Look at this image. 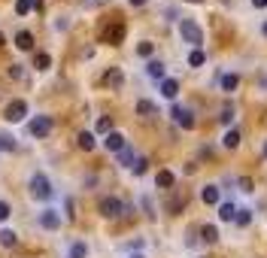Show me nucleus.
I'll return each instance as SVG.
<instances>
[{
	"label": "nucleus",
	"instance_id": "nucleus-7",
	"mask_svg": "<svg viewBox=\"0 0 267 258\" xmlns=\"http://www.w3.org/2000/svg\"><path fill=\"white\" fill-rule=\"evenodd\" d=\"M49 131H52V115H37L30 122V134L33 137H46Z\"/></svg>",
	"mask_w": 267,
	"mask_h": 258
},
{
	"label": "nucleus",
	"instance_id": "nucleus-43",
	"mask_svg": "<svg viewBox=\"0 0 267 258\" xmlns=\"http://www.w3.org/2000/svg\"><path fill=\"white\" fill-rule=\"evenodd\" d=\"M264 155H267V143H264Z\"/></svg>",
	"mask_w": 267,
	"mask_h": 258
},
{
	"label": "nucleus",
	"instance_id": "nucleus-13",
	"mask_svg": "<svg viewBox=\"0 0 267 258\" xmlns=\"http://www.w3.org/2000/svg\"><path fill=\"white\" fill-rule=\"evenodd\" d=\"M94 146H97V140H94V134H91V131H82V134H79V149H85V152H91Z\"/></svg>",
	"mask_w": 267,
	"mask_h": 258
},
{
	"label": "nucleus",
	"instance_id": "nucleus-17",
	"mask_svg": "<svg viewBox=\"0 0 267 258\" xmlns=\"http://www.w3.org/2000/svg\"><path fill=\"white\" fill-rule=\"evenodd\" d=\"M219 216H222V222H234V216H237V206L225 201V203L219 206Z\"/></svg>",
	"mask_w": 267,
	"mask_h": 258
},
{
	"label": "nucleus",
	"instance_id": "nucleus-1",
	"mask_svg": "<svg viewBox=\"0 0 267 258\" xmlns=\"http://www.w3.org/2000/svg\"><path fill=\"white\" fill-rule=\"evenodd\" d=\"M179 33H182V40H185L188 46L201 49V43H204V30H201V25H198V22L182 19V22H179Z\"/></svg>",
	"mask_w": 267,
	"mask_h": 258
},
{
	"label": "nucleus",
	"instance_id": "nucleus-15",
	"mask_svg": "<svg viewBox=\"0 0 267 258\" xmlns=\"http://www.w3.org/2000/svg\"><path fill=\"white\" fill-rule=\"evenodd\" d=\"M146 73H149L152 79H164V64H161V61H149V64H146Z\"/></svg>",
	"mask_w": 267,
	"mask_h": 258
},
{
	"label": "nucleus",
	"instance_id": "nucleus-40",
	"mask_svg": "<svg viewBox=\"0 0 267 258\" xmlns=\"http://www.w3.org/2000/svg\"><path fill=\"white\" fill-rule=\"evenodd\" d=\"M261 30H264V37H267V22H264V25H261Z\"/></svg>",
	"mask_w": 267,
	"mask_h": 258
},
{
	"label": "nucleus",
	"instance_id": "nucleus-6",
	"mask_svg": "<svg viewBox=\"0 0 267 258\" xmlns=\"http://www.w3.org/2000/svg\"><path fill=\"white\" fill-rule=\"evenodd\" d=\"M121 37H124V25L121 22H116V25H110V28H103V33H100V40L103 43H121Z\"/></svg>",
	"mask_w": 267,
	"mask_h": 258
},
{
	"label": "nucleus",
	"instance_id": "nucleus-31",
	"mask_svg": "<svg viewBox=\"0 0 267 258\" xmlns=\"http://www.w3.org/2000/svg\"><path fill=\"white\" fill-rule=\"evenodd\" d=\"M152 52H155V46H152V43H140V46H137V55H140V58H149Z\"/></svg>",
	"mask_w": 267,
	"mask_h": 258
},
{
	"label": "nucleus",
	"instance_id": "nucleus-29",
	"mask_svg": "<svg viewBox=\"0 0 267 258\" xmlns=\"http://www.w3.org/2000/svg\"><path fill=\"white\" fill-rule=\"evenodd\" d=\"M85 255H88L85 243H73V246H70V258H85Z\"/></svg>",
	"mask_w": 267,
	"mask_h": 258
},
{
	"label": "nucleus",
	"instance_id": "nucleus-41",
	"mask_svg": "<svg viewBox=\"0 0 267 258\" xmlns=\"http://www.w3.org/2000/svg\"><path fill=\"white\" fill-rule=\"evenodd\" d=\"M188 3H201V0H188Z\"/></svg>",
	"mask_w": 267,
	"mask_h": 258
},
{
	"label": "nucleus",
	"instance_id": "nucleus-23",
	"mask_svg": "<svg viewBox=\"0 0 267 258\" xmlns=\"http://www.w3.org/2000/svg\"><path fill=\"white\" fill-rule=\"evenodd\" d=\"M201 237L207 240V243H216V240H219V228H216V225H204V228H201Z\"/></svg>",
	"mask_w": 267,
	"mask_h": 258
},
{
	"label": "nucleus",
	"instance_id": "nucleus-4",
	"mask_svg": "<svg viewBox=\"0 0 267 258\" xmlns=\"http://www.w3.org/2000/svg\"><path fill=\"white\" fill-rule=\"evenodd\" d=\"M170 115H173V122H179V128H185V131L194 128V113L188 107H170Z\"/></svg>",
	"mask_w": 267,
	"mask_h": 258
},
{
	"label": "nucleus",
	"instance_id": "nucleus-22",
	"mask_svg": "<svg viewBox=\"0 0 267 258\" xmlns=\"http://www.w3.org/2000/svg\"><path fill=\"white\" fill-rule=\"evenodd\" d=\"M134 161H137V158H134V149H131V146H124V149L119 152V164H124V167H134Z\"/></svg>",
	"mask_w": 267,
	"mask_h": 258
},
{
	"label": "nucleus",
	"instance_id": "nucleus-16",
	"mask_svg": "<svg viewBox=\"0 0 267 258\" xmlns=\"http://www.w3.org/2000/svg\"><path fill=\"white\" fill-rule=\"evenodd\" d=\"M222 143H225V149H237V146H240V131H237V128H231V131L225 134V140H222Z\"/></svg>",
	"mask_w": 267,
	"mask_h": 258
},
{
	"label": "nucleus",
	"instance_id": "nucleus-25",
	"mask_svg": "<svg viewBox=\"0 0 267 258\" xmlns=\"http://www.w3.org/2000/svg\"><path fill=\"white\" fill-rule=\"evenodd\" d=\"M237 85H240V79H237L234 73H225V76H222V88H225V91H234Z\"/></svg>",
	"mask_w": 267,
	"mask_h": 258
},
{
	"label": "nucleus",
	"instance_id": "nucleus-24",
	"mask_svg": "<svg viewBox=\"0 0 267 258\" xmlns=\"http://www.w3.org/2000/svg\"><path fill=\"white\" fill-rule=\"evenodd\" d=\"M207 55H204V49H191V55H188V64L191 67H204Z\"/></svg>",
	"mask_w": 267,
	"mask_h": 258
},
{
	"label": "nucleus",
	"instance_id": "nucleus-2",
	"mask_svg": "<svg viewBox=\"0 0 267 258\" xmlns=\"http://www.w3.org/2000/svg\"><path fill=\"white\" fill-rule=\"evenodd\" d=\"M30 195H33V198H40V201L52 198V182H49V176L33 173V176H30Z\"/></svg>",
	"mask_w": 267,
	"mask_h": 258
},
{
	"label": "nucleus",
	"instance_id": "nucleus-8",
	"mask_svg": "<svg viewBox=\"0 0 267 258\" xmlns=\"http://www.w3.org/2000/svg\"><path fill=\"white\" fill-rule=\"evenodd\" d=\"M40 225H43L46 231H55V228L61 225V216H58V210H46V213L40 216Z\"/></svg>",
	"mask_w": 267,
	"mask_h": 258
},
{
	"label": "nucleus",
	"instance_id": "nucleus-9",
	"mask_svg": "<svg viewBox=\"0 0 267 258\" xmlns=\"http://www.w3.org/2000/svg\"><path fill=\"white\" fill-rule=\"evenodd\" d=\"M103 146L106 149H110V152H121L124 146H128V143H124V137L119 134V131H113V134H106V140H103Z\"/></svg>",
	"mask_w": 267,
	"mask_h": 258
},
{
	"label": "nucleus",
	"instance_id": "nucleus-26",
	"mask_svg": "<svg viewBox=\"0 0 267 258\" xmlns=\"http://www.w3.org/2000/svg\"><path fill=\"white\" fill-rule=\"evenodd\" d=\"M234 222H237V225H240V228H246V225H249V222H252V210H237Z\"/></svg>",
	"mask_w": 267,
	"mask_h": 258
},
{
	"label": "nucleus",
	"instance_id": "nucleus-34",
	"mask_svg": "<svg viewBox=\"0 0 267 258\" xmlns=\"http://www.w3.org/2000/svg\"><path fill=\"white\" fill-rule=\"evenodd\" d=\"M9 213H12V210H9V203H6V201H0V222L9 219Z\"/></svg>",
	"mask_w": 267,
	"mask_h": 258
},
{
	"label": "nucleus",
	"instance_id": "nucleus-12",
	"mask_svg": "<svg viewBox=\"0 0 267 258\" xmlns=\"http://www.w3.org/2000/svg\"><path fill=\"white\" fill-rule=\"evenodd\" d=\"M201 198H204V203H209V206L219 203V198H222V195H219V185H204V195H201Z\"/></svg>",
	"mask_w": 267,
	"mask_h": 258
},
{
	"label": "nucleus",
	"instance_id": "nucleus-14",
	"mask_svg": "<svg viewBox=\"0 0 267 258\" xmlns=\"http://www.w3.org/2000/svg\"><path fill=\"white\" fill-rule=\"evenodd\" d=\"M137 113H140V115H146V118H152V115L158 113V107H155L152 100H137Z\"/></svg>",
	"mask_w": 267,
	"mask_h": 258
},
{
	"label": "nucleus",
	"instance_id": "nucleus-36",
	"mask_svg": "<svg viewBox=\"0 0 267 258\" xmlns=\"http://www.w3.org/2000/svg\"><path fill=\"white\" fill-rule=\"evenodd\" d=\"M252 6H255V9H264V6H267V0H252Z\"/></svg>",
	"mask_w": 267,
	"mask_h": 258
},
{
	"label": "nucleus",
	"instance_id": "nucleus-5",
	"mask_svg": "<svg viewBox=\"0 0 267 258\" xmlns=\"http://www.w3.org/2000/svg\"><path fill=\"white\" fill-rule=\"evenodd\" d=\"M6 118L9 122H22V118H28V100H12L6 107Z\"/></svg>",
	"mask_w": 267,
	"mask_h": 258
},
{
	"label": "nucleus",
	"instance_id": "nucleus-18",
	"mask_svg": "<svg viewBox=\"0 0 267 258\" xmlns=\"http://www.w3.org/2000/svg\"><path fill=\"white\" fill-rule=\"evenodd\" d=\"M0 149H3V152H15V137L9 131H0Z\"/></svg>",
	"mask_w": 267,
	"mask_h": 258
},
{
	"label": "nucleus",
	"instance_id": "nucleus-27",
	"mask_svg": "<svg viewBox=\"0 0 267 258\" xmlns=\"http://www.w3.org/2000/svg\"><path fill=\"white\" fill-rule=\"evenodd\" d=\"M49 64H52V58L46 55V52H40V55L33 58V67H37V70H49Z\"/></svg>",
	"mask_w": 267,
	"mask_h": 258
},
{
	"label": "nucleus",
	"instance_id": "nucleus-32",
	"mask_svg": "<svg viewBox=\"0 0 267 258\" xmlns=\"http://www.w3.org/2000/svg\"><path fill=\"white\" fill-rule=\"evenodd\" d=\"M146 167H149V161H146V158H137L131 170H134V173H137V176H143V173H146Z\"/></svg>",
	"mask_w": 267,
	"mask_h": 258
},
{
	"label": "nucleus",
	"instance_id": "nucleus-35",
	"mask_svg": "<svg viewBox=\"0 0 267 258\" xmlns=\"http://www.w3.org/2000/svg\"><path fill=\"white\" fill-rule=\"evenodd\" d=\"M9 76H12V79H22V76H25V67H22V64H15L12 70H9Z\"/></svg>",
	"mask_w": 267,
	"mask_h": 258
},
{
	"label": "nucleus",
	"instance_id": "nucleus-11",
	"mask_svg": "<svg viewBox=\"0 0 267 258\" xmlns=\"http://www.w3.org/2000/svg\"><path fill=\"white\" fill-rule=\"evenodd\" d=\"M161 94L173 100L176 94H179V82H176V79H161Z\"/></svg>",
	"mask_w": 267,
	"mask_h": 258
},
{
	"label": "nucleus",
	"instance_id": "nucleus-33",
	"mask_svg": "<svg viewBox=\"0 0 267 258\" xmlns=\"http://www.w3.org/2000/svg\"><path fill=\"white\" fill-rule=\"evenodd\" d=\"M15 12H19V15H28V12H30V0H15Z\"/></svg>",
	"mask_w": 267,
	"mask_h": 258
},
{
	"label": "nucleus",
	"instance_id": "nucleus-30",
	"mask_svg": "<svg viewBox=\"0 0 267 258\" xmlns=\"http://www.w3.org/2000/svg\"><path fill=\"white\" fill-rule=\"evenodd\" d=\"M97 134H113V122L106 115H100L97 118Z\"/></svg>",
	"mask_w": 267,
	"mask_h": 258
},
{
	"label": "nucleus",
	"instance_id": "nucleus-3",
	"mask_svg": "<svg viewBox=\"0 0 267 258\" xmlns=\"http://www.w3.org/2000/svg\"><path fill=\"white\" fill-rule=\"evenodd\" d=\"M97 210H100V216H106V219H116V216L124 213V203H121L119 198H100Z\"/></svg>",
	"mask_w": 267,
	"mask_h": 258
},
{
	"label": "nucleus",
	"instance_id": "nucleus-20",
	"mask_svg": "<svg viewBox=\"0 0 267 258\" xmlns=\"http://www.w3.org/2000/svg\"><path fill=\"white\" fill-rule=\"evenodd\" d=\"M103 82H106V85H121V82H124V76H121V70H119V67H113V70H106Z\"/></svg>",
	"mask_w": 267,
	"mask_h": 258
},
{
	"label": "nucleus",
	"instance_id": "nucleus-21",
	"mask_svg": "<svg viewBox=\"0 0 267 258\" xmlns=\"http://www.w3.org/2000/svg\"><path fill=\"white\" fill-rule=\"evenodd\" d=\"M0 243H3L6 249H12L15 243H19V237H15V231H9V228H3V231H0Z\"/></svg>",
	"mask_w": 267,
	"mask_h": 258
},
{
	"label": "nucleus",
	"instance_id": "nucleus-37",
	"mask_svg": "<svg viewBox=\"0 0 267 258\" xmlns=\"http://www.w3.org/2000/svg\"><path fill=\"white\" fill-rule=\"evenodd\" d=\"M30 9H43V0H30Z\"/></svg>",
	"mask_w": 267,
	"mask_h": 258
},
{
	"label": "nucleus",
	"instance_id": "nucleus-10",
	"mask_svg": "<svg viewBox=\"0 0 267 258\" xmlns=\"http://www.w3.org/2000/svg\"><path fill=\"white\" fill-rule=\"evenodd\" d=\"M15 46H19L22 52H30L33 49V33L30 30H19L15 33Z\"/></svg>",
	"mask_w": 267,
	"mask_h": 258
},
{
	"label": "nucleus",
	"instance_id": "nucleus-39",
	"mask_svg": "<svg viewBox=\"0 0 267 258\" xmlns=\"http://www.w3.org/2000/svg\"><path fill=\"white\" fill-rule=\"evenodd\" d=\"M6 46V40H3V33H0V49H3Z\"/></svg>",
	"mask_w": 267,
	"mask_h": 258
},
{
	"label": "nucleus",
	"instance_id": "nucleus-19",
	"mask_svg": "<svg viewBox=\"0 0 267 258\" xmlns=\"http://www.w3.org/2000/svg\"><path fill=\"white\" fill-rule=\"evenodd\" d=\"M155 185H158V188H170V185H173V173H170V170H158Z\"/></svg>",
	"mask_w": 267,
	"mask_h": 258
},
{
	"label": "nucleus",
	"instance_id": "nucleus-38",
	"mask_svg": "<svg viewBox=\"0 0 267 258\" xmlns=\"http://www.w3.org/2000/svg\"><path fill=\"white\" fill-rule=\"evenodd\" d=\"M131 3H134V6H143V3H146V0H131Z\"/></svg>",
	"mask_w": 267,
	"mask_h": 258
},
{
	"label": "nucleus",
	"instance_id": "nucleus-28",
	"mask_svg": "<svg viewBox=\"0 0 267 258\" xmlns=\"http://www.w3.org/2000/svg\"><path fill=\"white\" fill-rule=\"evenodd\" d=\"M219 122H222V125H231V122H234V107H231V103L219 113Z\"/></svg>",
	"mask_w": 267,
	"mask_h": 258
},
{
	"label": "nucleus",
	"instance_id": "nucleus-42",
	"mask_svg": "<svg viewBox=\"0 0 267 258\" xmlns=\"http://www.w3.org/2000/svg\"><path fill=\"white\" fill-rule=\"evenodd\" d=\"M131 258H143V255H131Z\"/></svg>",
	"mask_w": 267,
	"mask_h": 258
}]
</instances>
